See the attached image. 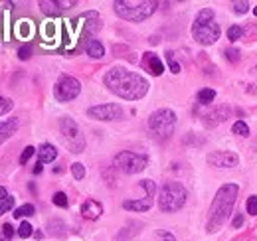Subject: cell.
Segmentation results:
<instances>
[{
	"label": "cell",
	"mask_w": 257,
	"mask_h": 241,
	"mask_svg": "<svg viewBox=\"0 0 257 241\" xmlns=\"http://www.w3.org/2000/svg\"><path fill=\"white\" fill-rule=\"evenodd\" d=\"M2 233H4L8 239H12V235H14V227H12L10 223H4V225H2Z\"/></svg>",
	"instance_id": "74e56055"
},
{
	"label": "cell",
	"mask_w": 257,
	"mask_h": 241,
	"mask_svg": "<svg viewBox=\"0 0 257 241\" xmlns=\"http://www.w3.org/2000/svg\"><path fill=\"white\" fill-rule=\"evenodd\" d=\"M34 237H36V239H42L44 235H42V231H34Z\"/></svg>",
	"instance_id": "7bdbcfd3"
},
{
	"label": "cell",
	"mask_w": 257,
	"mask_h": 241,
	"mask_svg": "<svg viewBox=\"0 0 257 241\" xmlns=\"http://www.w3.org/2000/svg\"><path fill=\"white\" fill-rule=\"evenodd\" d=\"M81 213L85 219H97L101 213H103V206L97 202V200H87L83 206H81Z\"/></svg>",
	"instance_id": "2e32d148"
},
{
	"label": "cell",
	"mask_w": 257,
	"mask_h": 241,
	"mask_svg": "<svg viewBox=\"0 0 257 241\" xmlns=\"http://www.w3.org/2000/svg\"><path fill=\"white\" fill-rule=\"evenodd\" d=\"M237 192H239L237 184H225V186H222L216 192V198H214V202L210 206V211H208V231L210 233L220 229L222 223L231 215V208L235 204Z\"/></svg>",
	"instance_id": "7a4b0ae2"
},
{
	"label": "cell",
	"mask_w": 257,
	"mask_h": 241,
	"mask_svg": "<svg viewBox=\"0 0 257 241\" xmlns=\"http://www.w3.org/2000/svg\"><path fill=\"white\" fill-rule=\"evenodd\" d=\"M153 198L155 194H147L143 200H127L123 202V208L128 211H149L153 208Z\"/></svg>",
	"instance_id": "4fadbf2b"
},
{
	"label": "cell",
	"mask_w": 257,
	"mask_h": 241,
	"mask_svg": "<svg viewBox=\"0 0 257 241\" xmlns=\"http://www.w3.org/2000/svg\"><path fill=\"white\" fill-rule=\"evenodd\" d=\"M255 71H257V67H255Z\"/></svg>",
	"instance_id": "bcb514c9"
},
{
	"label": "cell",
	"mask_w": 257,
	"mask_h": 241,
	"mask_svg": "<svg viewBox=\"0 0 257 241\" xmlns=\"http://www.w3.org/2000/svg\"><path fill=\"white\" fill-rule=\"evenodd\" d=\"M79 91H81V83H79L75 77H71V75H62L60 81H58L56 87H54V95H56L58 101L65 103V101L75 99V97L79 95Z\"/></svg>",
	"instance_id": "9c48e42d"
},
{
	"label": "cell",
	"mask_w": 257,
	"mask_h": 241,
	"mask_svg": "<svg viewBox=\"0 0 257 241\" xmlns=\"http://www.w3.org/2000/svg\"><path fill=\"white\" fill-rule=\"evenodd\" d=\"M8 198V194H6V188L4 186H0V200H6Z\"/></svg>",
	"instance_id": "60d3db41"
},
{
	"label": "cell",
	"mask_w": 257,
	"mask_h": 241,
	"mask_svg": "<svg viewBox=\"0 0 257 241\" xmlns=\"http://www.w3.org/2000/svg\"><path fill=\"white\" fill-rule=\"evenodd\" d=\"M231 131H233V135H239V137H247V135H249V127H247V123H243V120L233 123Z\"/></svg>",
	"instance_id": "cb8c5ba5"
},
{
	"label": "cell",
	"mask_w": 257,
	"mask_h": 241,
	"mask_svg": "<svg viewBox=\"0 0 257 241\" xmlns=\"http://www.w3.org/2000/svg\"><path fill=\"white\" fill-rule=\"evenodd\" d=\"M253 14H255V16H257V6H255V8H253Z\"/></svg>",
	"instance_id": "f6af8a7d"
},
{
	"label": "cell",
	"mask_w": 257,
	"mask_h": 241,
	"mask_svg": "<svg viewBox=\"0 0 257 241\" xmlns=\"http://www.w3.org/2000/svg\"><path fill=\"white\" fill-rule=\"evenodd\" d=\"M30 56H32V48H30V46H22V48L18 50V58H20V60H30Z\"/></svg>",
	"instance_id": "8d00e7d4"
},
{
	"label": "cell",
	"mask_w": 257,
	"mask_h": 241,
	"mask_svg": "<svg viewBox=\"0 0 257 241\" xmlns=\"http://www.w3.org/2000/svg\"><path fill=\"white\" fill-rule=\"evenodd\" d=\"M229 117V109L227 107H220L218 111H214L212 115H208V119H214L212 123H224Z\"/></svg>",
	"instance_id": "7402d4cb"
},
{
	"label": "cell",
	"mask_w": 257,
	"mask_h": 241,
	"mask_svg": "<svg viewBox=\"0 0 257 241\" xmlns=\"http://www.w3.org/2000/svg\"><path fill=\"white\" fill-rule=\"evenodd\" d=\"M34 174H40V172H42V162H38V164H36V166H34V170H32Z\"/></svg>",
	"instance_id": "b9f144b4"
},
{
	"label": "cell",
	"mask_w": 257,
	"mask_h": 241,
	"mask_svg": "<svg viewBox=\"0 0 257 241\" xmlns=\"http://www.w3.org/2000/svg\"><path fill=\"white\" fill-rule=\"evenodd\" d=\"M16 233H18V235H20L22 239H28L30 235H34V227H32V225H30V223H28V221H22Z\"/></svg>",
	"instance_id": "d4e9b609"
},
{
	"label": "cell",
	"mask_w": 257,
	"mask_h": 241,
	"mask_svg": "<svg viewBox=\"0 0 257 241\" xmlns=\"http://www.w3.org/2000/svg\"><path fill=\"white\" fill-rule=\"evenodd\" d=\"M14 107V103H12V99H6V97H0V117L2 115H6L10 109Z\"/></svg>",
	"instance_id": "f1b7e54d"
},
{
	"label": "cell",
	"mask_w": 257,
	"mask_h": 241,
	"mask_svg": "<svg viewBox=\"0 0 257 241\" xmlns=\"http://www.w3.org/2000/svg\"><path fill=\"white\" fill-rule=\"evenodd\" d=\"M115 168H119L125 174H139L149 166V158L145 154H137V152L123 151L115 156Z\"/></svg>",
	"instance_id": "52a82bcc"
},
{
	"label": "cell",
	"mask_w": 257,
	"mask_h": 241,
	"mask_svg": "<svg viewBox=\"0 0 257 241\" xmlns=\"http://www.w3.org/2000/svg\"><path fill=\"white\" fill-rule=\"evenodd\" d=\"M176 115L170 109H159L149 117V129L157 139H168L174 133Z\"/></svg>",
	"instance_id": "8992f818"
},
{
	"label": "cell",
	"mask_w": 257,
	"mask_h": 241,
	"mask_svg": "<svg viewBox=\"0 0 257 241\" xmlns=\"http://www.w3.org/2000/svg\"><path fill=\"white\" fill-rule=\"evenodd\" d=\"M40 8H42V12H44V14L54 16V14H58L60 4H58V0H56V2H54V0H42V2H40Z\"/></svg>",
	"instance_id": "ffe728a7"
},
{
	"label": "cell",
	"mask_w": 257,
	"mask_h": 241,
	"mask_svg": "<svg viewBox=\"0 0 257 241\" xmlns=\"http://www.w3.org/2000/svg\"><path fill=\"white\" fill-rule=\"evenodd\" d=\"M233 10H235L237 14H245V12L249 10V2H243V0H237V2H233Z\"/></svg>",
	"instance_id": "d6a6232c"
},
{
	"label": "cell",
	"mask_w": 257,
	"mask_h": 241,
	"mask_svg": "<svg viewBox=\"0 0 257 241\" xmlns=\"http://www.w3.org/2000/svg\"><path fill=\"white\" fill-rule=\"evenodd\" d=\"M87 115L95 120H117L123 117V109L117 103H105L87 109Z\"/></svg>",
	"instance_id": "30bf717a"
},
{
	"label": "cell",
	"mask_w": 257,
	"mask_h": 241,
	"mask_svg": "<svg viewBox=\"0 0 257 241\" xmlns=\"http://www.w3.org/2000/svg\"><path fill=\"white\" fill-rule=\"evenodd\" d=\"M71 174H73L75 180H83V178H85V166H83L81 162L71 164Z\"/></svg>",
	"instance_id": "484cf974"
},
{
	"label": "cell",
	"mask_w": 257,
	"mask_h": 241,
	"mask_svg": "<svg viewBox=\"0 0 257 241\" xmlns=\"http://www.w3.org/2000/svg\"><path fill=\"white\" fill-rule=\"evenodd\" d=\"M52 202L56 204V206H60V208H67V196H65L64 192H56L54 194V198H52Z\"/></svg>",
	"instance_id": "83f0119b"
},
{
	"label": "cell",
	"mask_w": 257,
	"mask_h": 241,
	"mask_svg": "<svg viewBox=\"0 0 257 241\" xmlns=\"http://www.w3.org/2000/svg\"><path fill=\"white\" fill-rule=\"evenodd\" d=\"M85 52H87V56L93 58V60H101V58L105 56V48H103V44H101L99 40H87Z\"/></svg>",
	"instance_id": "ac0fdd59"
},
{
	"label": "cell",
	"mask_w": 257,
	"mask_h": 241,
	"mask_svg": "<svg viewBox=\"0 0 257 241\" xmlns=\"http://www.w3.org/2000/svg\"><path fill=\"white\" fill-rule=\"evenodd\" d=\"M166 61H168L172 73H180V65L174 61V54H172V52H166Z\"/></svg>",
	"instance_id": "4dcf8cb0"
},
{
	"label": "cell",
	"mask_w": 257,
	"mask_h": 241,
	"mask_svg": "<svg viewBox=\"0 0 257 241\" xmlns=\"http://www.w3.org/2000/svg\"><path fill=\"white\" fill-rule=\"evenodd\" d=\"M18 127H20V119H18V117L2 120V123H0V145H2L4 141H8V139L18 131Z\"/></svg>",
	"instance_id": "5bb4252c"
},
{
	"label": "cell",
	"mask_w": 257,
	"mask_h": 241,
	"mask_svg": "<svg viewBox=\"0 0 257 241\" xmlns=\"http://www.w3.org/2000/svg\"><path fill=\"white\" fill-rule=\"evenodd\" d=\"M186 188L180 184V182H166L162 186L161 196H159V208L162 211H178L184 204H186Z\"/></svg>",
	"instance_id": "5b68a950"
},
{
	"label": "cell",
	"mask_w": 257,
	"mask_h": 241,
	"mask_svg": "<svg viewBox=\"0 0 257 241\" xmlns=\"http://www.w3.org/2000/svg\"><path fill=\"white\" fill-rule=\"evenodd\" d=\"M241 36H243V28L237 26V24H233V26L227 30V40H229V42H237Z\"/></svg>",
	"instance_id": "4316f807"
},
{
	"label": "cell",
	"mask_w": 257,
	"mask_h": 241,
	"mask_svg": "<svg viewBox=\"0 0 257 241\" xmlns=\"http://www.w3.org/2000/svg\"><path fill=\"white\" fill-rule=\"evenodd\" d=\"M34 152H36V149H34V147H26V149H24V152L20 154V164H26V162H28V160L34 156Z\"/></svg>",
	"instance_id": "836d02e7"
},
{
	"label": "cell",
	"mask_w": 257,
	"mask_h": 241,
	"mask_svg": "<svg viewBox=\"0 0 257 241\" xmlns=\"http://www.w3.org/2000/svg\"><path fill=\"white\" fill-rule=\"evenodd\" d=\"M216 99V91L214 89H202L198 93V101L202 103V105H208V103H212Z\"/></svg>",
	"instance_id": "603a6c76"
},
{
	"label": "cell",
	"mask_w": 257,
	"mask_h": 241,
	"mask_svg": "<svg viewBox=\"0 0 257 241\" xmlns=\"http://www.w3.org/2000/svg\"><path fill=\"white\" fill-rule=\"evenodd\" d=\"M117 16L128 22H143L157 10V2L153 0H117L113 4Z\"/></svg>",
	"instance_id": "277c9868"
},
{
	"label": "cell",
	"mask_w": 257,
	"mask_h": 241,
	"mask_svg": "<svg viewBox=\"0 0 257 241\" xmlns=\"http://www.w3.org/2000/svg\"><path fill=\"white\" fill-rule=\"evenodd\" d=\"M60 131H62V137H64L65 145L69 147V151L83 152V149H85V139H83V135H81V131H79V127H77L75 120L64 117V119L60 120Z\"/></svg>",
	"instance_id": "ba28073f"
},
{
	"label": "cell",
	"mask_w": 257,
	"mask_h": 241,
	"mask_svg": "<svg viewBox=\"0 0 257 241\" xmlns=\"http://www.w3.org/2000/svg\"><path fill=\"white\" fill-rule=\"evenodd\" d=\"M56 156H58V151H56V147H54V145H50V143H44V145L38 149V158H40V162H42V164L54 162V160H56Z\"/></svg>",
	"instance_id": "e0dca14e"
},
{
	"label": "cell",
	"mask_w": 257,
	"mask_h": 241,
	"mask_svg": "<svg viewBox=\"0 0 257 241\" xmlns=\"http://www.w3.org/2000/svg\"><path fill=\"white\" fill-rule=\"evenodd\" d=\"M50 227H52V233H56V235H64V221H60V219H54V221H50Z\"/></svg>",
	"instance_id": "f546056e"
},
{
	"label": "cell",
	"mask_w": 257,
	"mask_h": 241,
	"mask_svg": "<svg viewBox=\"0 0 257 241\" xmlns=\"http://www.w3.org/2000/svg\"><path fill=\"white\" fill-rule=\"evenodd\" d=\"M12 208H14V198H10V196H8L6 200H2V202H0V215H2V213H6V211H10Z\"/></svg>",
	"instance_id": "1f68e13d"
},
{
	"label": "cell",
	"mask_w": 257,
	"mask_h": 241,
	"mask_svg": "<svg viewBox=\"0 0 257 241\" xmlns=\"http://www.w3.org/2000/svg\"><path fill=\"white\" fill-rule=\"evenodd\" d=\"M162 241H176L172 233H162Z\"/></svg>",
	"instance_id": "ab89813d"
},
{
	"label": "cell",
	"mask_w": 257,
	"mask_h": 241,
	"mask_svg": "<svg viewBox=\"0 0 257 241\" xmlns=\"http://www.w3.org/2000/svg\"><path fill=\"white\" fill-rule=\"evenodd\" d=\"M192 36L194 40L202 46L216 44V40L220 38V26L216 22V16H214L212 8H204V10L198 12V16H196L192 24Z\"/></svg>",
	"instance_id": "3957f363"
},
{
	"label": "cell",
	"mask_w": 257,
	"mask_h": 241,
	"mask_svg": "<svg viewBox=\"0 0 257 241\" xmlns=\"http://www.w3.org/2000/svg\"><path fill=\"white\" fill-rule=\"evenodd\" d=\"M103 83L111 93H115L117 97L127 99V101L143 99L149 93V81L143 75L128 71L127 67H111L105 73Z\"/></svg>",
	"instance_id": "6da1fadb"
},
{
	"label": "cell",
	"mask_w": 257,
	"mask_h": 241,
	"mask_svg": "<svg viewBox=\"0 0 257 241\" xmlns=\"http://www.w3.org/2000/svg\"><path fill=\"white\" fill-rule=\"evenodd\" d=\"M34 213H36V208H34L32 204H24V206H20L18 210H14V217L22 219V217H30Z\"/></svg>",
	"instance_id": "44dd1931"
},
{
	"label": "cell",
	"mask_w": 257,
	"mask_h": 241,
	"mask_svg": "<svg viewBox=\"0 0 257 241\" xmlns=\"http://www.w3.org/2000/svg\"><path fill=\"white\" fill-rule=\"evenodd\" d=\"M0 241H12V239H8V237H6L4 233H0Z\"/></svg>",
	"instance_id": "ee69618b"
},
{
	"label": "cell",
	"mask_w": 257,
	"mask_h": 241,
	"mask_svg": "<svg viewBox=\"0 0 257 241\" xmlns=\"http://www.w3.org/2000/svg\"><path fill=\"white\" fill-rule=\"evenodd\" d=\"M239 50H235V48H229V50H225V58H227V61H239Z\"/></svg>",
	"instance_id": "e575fe53"
},
{
	"label": "cell",
	"mask_w": 257,
	"mask_h": 241,
	"mask_svg": "<svg viewBox=\"0 0 257 241\" xmlns=\"http://www.w3.org/2000/svg\"><path fill=\"white\" fill-rule=\"evenodd\" d=\"M247 213L257 215V196H249L247 198Z\"/></svg>",
	"instance_id": "d590c367"
},
{
	"label": "cell",
	"mask_w": 257,
	"mask_h": 241,
	"mask_svg": "<svg viewBox=\"0 0 257 241\" xmlns=\"http://www.w3.org/2000/svg\"><path fill=\"white\" fill-rule=\"evenodd\" d=\"M83 16V20L87 22L85 26H79L81 32H83V36L87 38V36H93L99 28H101V20H99V14H97L95 10H91V12H85V14H81Z\"/></svg>",
	"instance_id": "7c38bea8"
},
{
	"label": "cell",
	"mask_w": 257,
	"mask_h": 241,
	"mask_svg": "<svg viewBox=\"0 0 257 241\" xmlns=\"http://www.w3.org/2000/svg\"><path fill=\"white\" fill-rule=\"evenodd\" d=\"M143 65L153 73V75H162V71H164V65H162V61L159 56H155V54H145V61H143Z\"/></svg>",
	"instance_id": "9a60e30c"
},
{
	"label": "cell",
	"mask_w": 257,
	"mask_h": 241,
	"mask_svg": "<svg viewBox=\"0 0 257 241\" xmlns=\"http://www.w3.org/2000/svg\"><path fill=\"white\" fill-rule=\"evenodd\" d=\"M206 160H208L210 166H216V168H231V166H237V162H239L237 154H233V152H224V151L210 152Z\"/></svg>",
	"instance_id": "8fae6325"
},
{
	"label": "cell",
	"mask_w": 257,
	"mask_h": 241,
	"mask_svg": "<svg viewBox=\"0 0 257 241\" xmlns=\"http://www.w3.org/2000/svg\"><path fill=\"white\" fill-rule=\"evenodd\" d=\"M241 223H243V215H241V213H237V215L233 217V221H231V227H233V229H237V227H241Z\"/></svg>",
	"instance_id": "f35d334b"
},
{
	"label": "cell",
	"mask_w": 257,
	"mask_h": 241,
	"mask_svg": "<svg viewBox=\"0 0 257 241\" xmlns=\"http://www.w3.org/2000/svg\"><path fill=\"white\" fill-rule=\"evenodd\" d=\"M32 30H34V24L30 20H20V22L16 24V34H18L20 38H24V40H28V38L32 36Z\"/></svg>",
	"instance_id": "d6986e66"
}]
</instances>
